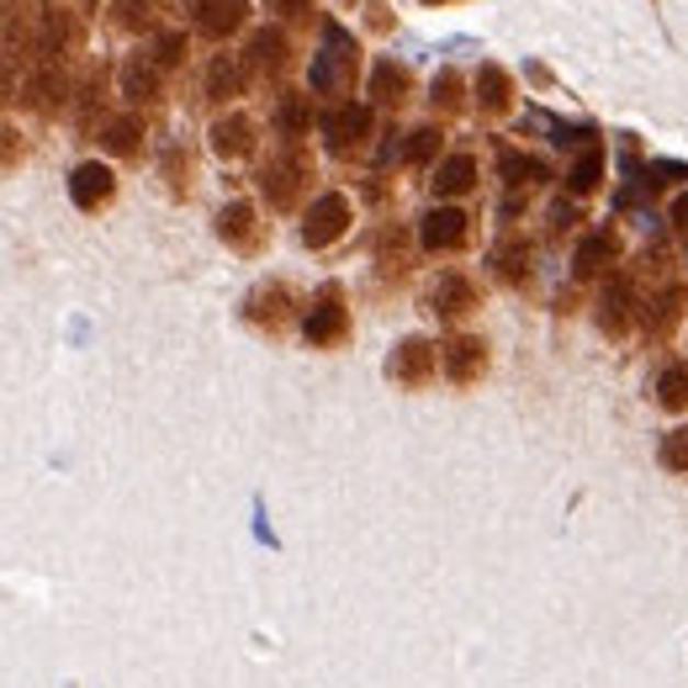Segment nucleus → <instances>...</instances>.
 Segmentation results:
<instances>
[{"instance_id": "obj_39", "label": "nucleus", "mask_w": 688, "mask_h": 688, "mask_svg": "<svg viewBox=\"0 0 688 688\" xmlns=\"http://www.w3.org/2000/svg\"><path fill=\"white\" fill-rule=\"evenodd\" d=\"M551 228H572V202H551Z\"/></svg>"}, {"instance_id": "obj_27", "label": "nucleus", "mask_w": 688, "mask_h": 688, "mask_svg": "<svg viewBox=\"0 0 688 688\" xmlns=\"http://www.w3.org/2000/svg\"><path fill=\"white\" fill-rule=\"evenodd\" d=\"M657 403L662 408H688V360H673L657 376Z\"/></svg>"}, {"instance_id": "obj_8", "label": "nucleus", "mask_w": 688, "mask_h": 688, "mask_svg": "<svg viewBox=\"0 0 688 688\" xmlns=\"http://www.w3.org/2000/svg\"><path fill=\"white\" fill-rule=\"evenodd\" d=\"M435 365H440L435 345H429V339H419V334H408V339L392 350V382H397V387H429Z\"/></svg>"}, {"instance_id": "obj_6", "label": "nucleus", "mask_w": 688, "mask_h": 688, "mask_svg": "<svg viewBox=\"0 0 688 688\" xmlns=\"http://www.w3.org/2000/svg\"><path fill=\"white\" fill-rule=\"evenodd\" d=\"M112 196H117V176H112V165H101V159L75 165V176H69V202H75V207L101 212Z\"/></svg>"}, {"instance_id": "obj_9", "label": "nucleus", "mask_w": 688, "mask_h": 688, "mask_svg": "<svg viewBox=\"0 0 688 688\" xmlns=\"http://www.w3.org/2000/svg\"><path fill=\"white\" fill-rule=\"evenodd\" d=\"M324 138H329L334 154H356L360 144L371 138V106H360V101L334 106L329 117H324Z\"/></svg>"}, {"instance_id": "obj_36", "label": "nucleus", "mask_w": 688, "mask_h": 688, "mask_svg": "<svg viewBox=\"0 0 688 688\" xmlns=\"http://www.w3.org/2000/svg\"><path fill=\"white\" fill-rule=\"evenodd\" d=\"M22 159V133L16 127H0V170H11Z\"/></svg>"}, {"instance_id": "obj_24", "label": "nucleus", "mask_w": 688, "mask_h": 688, "mask_svg": "<svg viewBox=\"0 0 688 688\" xmlns=\"http://www.w3.org/2000/svg\"><path fill=\"white\" fill-rule=\"evenodd\" d=\"M630 318H635V313H630V292L625 286H609V292L599 297V329L614 339V334L630 329Z\"/></svg>"}, {"instance_id": "obj_2", "label": "nucleus", "mask_w": 688, "mask_h": 688, "mask_svg": "<svg viewBox=\"0 0 688 688\" xmlns=\"http://www.w3.org/2000/svg\"><path fill=\"white\" fill-rule=\"evenodd\" d=\"M356 37L339 27V22H324V54L313 59V90H324V95H334V90H350L356 86Z\"/></svg>"}, {"instance_id": "obj_15", "label": "nucleus", "mask_w": 688, "mask_h": 688, "mask_svg": "<svg viewBox=\"0 0 688 688\" xmlns=\"http://www.w3.org/2000/svg\"><path fill=\"white\" fill-rule=\"evenodd\" d=\"M371 95H376L382 106H408V95H414V75H408L397 59H376L371 64Z\"/></svg>"}, {"instance_id": "obj_21", "label": "nucleus", "mask_w": 688, "mask_h": 688, "mask_svg": "<svg viewBox=\"0 0 688 688\" xmlns=\"http://www.w3.org/2000/svg\"><path fill=\"white\" fill-rule=\"evenodd\" d=\"M122 95H127L133 106H144V101L159 95V64H154L149 54H138V59L122 64Z\"/></svg>"}, {"instance_id": "obj_31", "label": "nucleus", "mask_w": 688, "mask_h": 688, "mask_svg": "<svg viewBox=\"0 0 688 688\" xmlns=\"http://www.w3.org/2000/svg\"><path fill=\"white\" fill-rule=\"evenodd\" d=\"M117 11V27L138 32V27H154V0H112Z\"/></svg>"}, {"instance_id": "obj_35", "label": "nucleus", "mask_w": 688, "mask_h": 688, "mask_svg": "<svg viewBox=\"0 0 688 688\" xmlns=\"http://www.w3.org/2000/svg\"><path fill=\"white\" fill-rule=\"evenodd\" d=\"M149 59L159 64V69L180 64V59H185V32H159V43L149 48Z\"/></svg>"}, {"instance_id": "obj_28", "label": "nucleus", "mask_w": 688, "mask_h": 688, "mask_svg": "<svg viewBox=\"0 0 688 688\" xmlns=\"http://www.w3.org/2000/svg\"><path fill=\"white\" fill-rule=\"evenodd\" d=\"M429 101H435L440 112H461V101H466L461 75H455V69H440V75H435V86H429Z\"/></svg>"}, {"instance_id": "obj_4", "label": "nucleus", "mask_w": 688, "mask_h": 688, "mask_svg": "<svg viewBox=\"0 0 688 688\" xmlns=\"http://www.w3.org/2000/svg\"><path fill=\"white\" fill-rule=\"evenodd\" d=\"M302 334H307V345H318V350L345 345L350 313H345V292H339V286H324V292H318V302H313L307 318H302Z\"/></svg>"}, {"instance_id": "obj_13", "label": "nucleus", "mask_w": 688, "mask_h": 688, "mask_svg": "<svg viewBox=\"0 0 688 688\" xmlns=\"http://www.w3.org/2000/svg\"><path fill=\"white\" fill-rule=\"evenodd\" d=\"M620 260V239L609 234V228H594V234H583L577 249H572V275H599L604 266H614Z\"/></svg>"}, {"instance_id": "obj_26", "label": "nucleus", "mask_w": 688, "mask_h": 688, "mask_svg": "<svg viewBox=\"0 0 688 688\" xmlns=\"http://www.w3.org/2000/svg\"><path fill=\"white\" fill-rule=\"evenodd\" d=\"M493 270H498L509 286H519V281H525V270H530V244H525V239H504L498 249H493Z\"/></svg>"}, {"instance_id": "obj_38", "label": "nucleus", "mask_w": 688, "mask_h": 688, "mask_svg": "<svg viewBox=\"0 0 688 688\" xmlns=\"http://www.w3.org/2000/svg\"><path fill=\"white\" fill-rule=\"evenodd\" d=\"M266 5L275 16H307V11H313V0H266Z\"/></svg>"}, {"instance_id": "obj_29", "label": "nucleus", "mask_w": 688, "mask_h": 688, "mask_svg": "<svg viewBox=\"0 0 688 688\" xmlns=\"http://www.w3.org/2000/svg\"><path fill=\"white\" fill-rule=\"evenodd\" d=\"M504 180H509V185H540V180H545V165H540V159H525V154H504Z\"/></svg>"}, {"instance_id": "obj_22", "label": "nucleus", "mask_w": 688, "mask_h": 688, "mask_svg": "<svg viewBox=\"0 0 688 688\" xmlns=\"http://www.w3.org/2000/svg\"><path fill=\"white\" fill-rule=\"evenodd\" d=\"M244 64L234 59V54H217V59L207 64V101H234V95H244Z\"/></svg>"}, {"instance_id": "obj_7", "label": "nucleus", "mask_w": 688, "mask_h": 688, "mask_svg": "<svg viewBox=\"0 0 688 688\" xmlns=\"http://www.w3.org/2000/svg\"><path fill=\"white\" fill-rule=\"evenodd\" d=\"M466 234H472V217H466L461 207H435V212H424V223H419V244L429 249V255H450V249H461Z\"/></svg>"}, {"instance_id": "obj_16", "label": "nucleus", "mask_w": 688, "mask_h": 688, "mask_svg": "<svg viewBox=\"0 0 688 688\" xmlns=\"http://www.w3.org/2000/svg\"><path fill=\"white\" fill-rule=\"evenodd\" d=\"M244 22V0H196V32L223 43L228 32H239Z\"/></svg>"}, {"instance_id": "obj_14", "label": "nucleus", "mask_w": 688, "mask_h": 688, "mask_svg": "<svg viewBox=\"0 0 688 688\" xmlns=\"http://www.w3.org/2000/svg\"><path fill=\"white\" fill-rule=\"evenodd\" d=\"M429 302H435V313L450 324V318H466V313L477 307V286H472L461 270H450V275L435 281V297H429Z\"/></svg>"}, {"instance_id": "obj_20", "label": "nucleus", "mask_w": 688, "mask_h": 688, "mask_svg": "<svg viewBox=\"0 0 688 688\" xmlns=\"http://www.w3.org/2000/svg\"><path fill=\"white\" fill-rule=\"evenodd\" d=\"M435 196H466L472 185H477V159L472 154H450V159H440V170H435Z\"/></svg>"}, {"instance_id": "obj_30", "label": "nucleus", "mask_w": 688, "mask_h": 688, "mask_svg": "<svg viewBox=\"0 0 688 688\" xmlns=\"http://www.w3.org/2000/svg\"><path fill=\"white\" fill-rule=\"evenodd\" d=\"M440 154V127H419V133H408V144H403V159L408 165H429Z\"/></svg>"}, {"instance_id": "obj_5", "label": "nucleus", "mask_w": 688, "mask_h": 688, "mask_svg": "<svg viewBox=\"0 0 688 688\" xmlns=\"http://www.w3.org/2000/svg\"><path fill=\"white\" fill-rule=\"evenodd\" d=\"M487 339L477 334H455L445 350H440V365H445V382L450 387H477L482 376H487Z\"/></svg>"}, {"instance_id": "obj_25", "label": "nucleus", "mask_w": 688, "mask_h": 688, "mask_svg": "<svg viewBox=\"0 0 688 688\" xmlns=\"http://www.w3.org/2000/svg\"><path fill=\"white\" fill-rule=\"evenodd\" d=\"M599 180H604V154L583 149L577 159H572V170H567V191L572 196H588V191H599Z\"/></svg>"}, {"instance_id": "obj_3", "label": "nucleus", "mask_w": 688, "mask_h": 688, "mask_svg": "<svg viewBox=\"0 0 688 688\" xmlns=\"http://www.w3.org/2000/svg\"><path fill=\"white\" fill-rule=\"evenodd\" d=\"M350 223H356L350 196H345V191H324V196L307 207V217H302V244H307V249H329V244H339L350 234Z\"/></svg>"}, {"instance_id": "obj_34", "label": "nucleus", "mask_w": 688, "mask_h": 688, "mask_svg": "<svg viewBox=\"0 0 688 688\" xmlns=\"http://www.w3.org/2000/svg\"><path fill=\"white\" fill-rule=\"evenodd\" d=\"M376 255H382V270L408 266V239H403V228H387V234L376 239Z\"/></svg>"}, {"instance_id": "obj_32", "label": "nucleus", "mask_w": 688, "mask_h": 688, "mask_svg": "<svg viewBox=\"0 0 688 688\" xmlns=\"http://www.w3.org/2000/svg\"><path fill=\"white\" fill-rule=\"evenodd\" d=\"M22 86H27V80H22V59H11V54L0 48V112L22 95Z\"/></svg>"}, {"instance_id": "obj_12", "label": "nucleus", "mask_w": 688, "mask_h": 688, "mask_svg": "<svg viewBox=\"0 0 688 688\" xmlns=\"http://www.w3.org/2000/svg\"><path fill=\"white\" fill-rule=\"evenodd\" d=\"M212 154L217 159H249L255 154V122L244 112H228V117L212 122Z\"/></svg>"}, {"instance_id": "obj_17", "label": "nucleus", "mask_w": 688, "mask_h": 688, "mask_svg": "<svg viewBox=\"0 0 688 688\" xmlns=\"http://www.w3.org/2000/svg\"><path fill=\"white\" fill-rule=\"evenodd\" d=\"M477 106L487 117H504L514 106V80L509 69H498V64H482L477 69Z\"/></svg>"}, {"instance_id": "obj_18", "label": "nucleus", "mask_w": 688, "mask_h": 688, "mask_svg": "<svg viewBox=\"0 0 688 688\" xmlns=\"http://www.w3.org/2000/svg\"><path fill=\"white\" fill-rule=\"evenodd\" d=\"M292 59V48H286V32L281 27H260L249 37V69H260V75H281Z\"/></svg>"}, {"instance_id": "obj_1", "label": "nucleus", "mask_w": 688, "mask_h": 688, "mask_svg": "<svg viewBox=\"0 0 688 688\" xmlns=\"http://www.w3.org/2000/svg\"><path fill=\"white\" fill-rule=\"evenodd\" d=\"M307 180H313V159H307V149H302V144H281V154L260 170V191H266V202L275 212H292Z\"/></svg>"}, {"instance_id": "obj_41", "label": "nucleus", "mask_w": 688, "mask_h": 688, "mask_svg": "<svg viewBox=\"0 0 688 688\" xmlns=\"http://www.w3.org/2000/svg\"><path fill=\"white\" fill-rule=\"evenodd\" d=\"M424 5H450V0H424Z\"/></svg>"}, {"instance_id": "obj_37", "label": "nucleus", "mask_w": 688, "mask_h": 688, "mask_svg": "<svg viewBox=\"0 0 688 688\" xmlns=\"http://www.w3.org/2000/svg\"><path fill=\"white\" fill-rule=\"evenodd\" d=\"M165 176H170V185H176V191H185V176H191V165H185V154H180V149L165 154Z\"/></svg>"}, {"instance_id": "obj_10", "label": "nucleus", "mask_w": 688, "mask_h": 688, "mask_svg": "<svg viewBox=\"0 0 688 688\" xmlns=\"http://www.w3.org/2000/svg\"><path fill=\"white\" fill-rule=\"evenodd\" d=\"M217 239L228 244V249H239V255H255V249L266 244L260 212L249 207V202H228V207L217 212Z\"/></svg>"}, {"instance_id": "obj_11", "label": "nucleus", "mask_w": 688, "mask_h": 688, "mask_svg": "<svg viewBox=\"0 0 688 688\" xmlns=\"http://www.w3.org/2000/svg\"><path fill=\"white\" fill-rule=\"evenodd\" d=\"M244 318H249L255 329L281 334V329H286V318H292V292H286L281 281H266V286H255V292L244 297Z\"/></svg>"}, {"instance_id": "obj_19", "label": "nucleus", "mask_w": 688, "mask_h": 688, "mask_svg": "<svg viewBox=\"0 0 688 688\" xmlns=\"http://www.w3.org/2000/svg\"><path fill=\"white\" fill-rule=\"evenodd\" d=\"M95 133H101V149L127 159V154H138V144H144V117H138V112H122V117H106Z\"/></svg>"}, {"instance_id": "obj_23", "label": "nucleus", "mask_w": 688, "mask_h": 688, "mask_svg": "<svg viewBox=\"0 0 688 688\" xmlns=\"http://www.w3.org/2000/svg\"><path fill=\"white\" fill-rule=\"evenodd\" d=\"M307 122H313V106H307V95H281V106H275V133H281L286 144H302Z\"/></svg>"}, {"instance_id": "obj_40", "label": "nucleus", "mask_w": 688, "mask_h": 688, "mask_svg": "<svg viewBox=\"0 0 688 688\" xmlns=\"http://www.w3.org/2000/svg\"><path fill=\"white\" fill-rule=\"evenodd\" d=\"M673 217H678V223H684V228H688V196H684V202H678V207H673Z\"/></svg>"}, {"instance_id": "obj_33", "label": "nucleus", "mask_w": 688, "mask_h": 688, "mask_svg": "<svg viewBox=\"0 0 688 688\" xmlns=\"http://www.w3.org/2000/svg\"><path fill=\"white\" fill-rule=\"evenodd\" d=\"M662 466L667 472H684L688 477V429H673V435H662Z\"/></svg>"}]
</instances>
